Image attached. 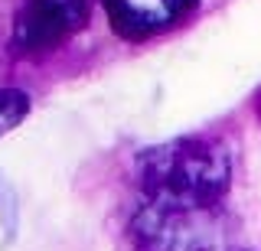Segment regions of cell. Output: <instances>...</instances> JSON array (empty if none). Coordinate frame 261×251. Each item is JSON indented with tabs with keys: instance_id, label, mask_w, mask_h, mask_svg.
<instances>
[{
	"instance_id": "1",
	"label": "cell",
	"mask_w": 261,
	"mask_h": 251,
	"mask_svg": "<svg viewBox=\"0 0 261 251\" xmlns=\"http://www.w3.org/2000/svg\"><path fill=\"white\" fill-rule=\"evenodd\" d=\"M134 183L147 202L219 206L232 186V157L216 137H176L137 157Z\"/></svg>"
},
{
	"instance_id": "2",
	"label": "cell",
	"mask_w": 261,
	"mask_h": 251,
	"mask_svg": "<svg viewBox=\"0 0 261 251\" xmlns=\"http://www.w3.org/2000/svg\"><path fill=\"white\" fill-rule=\"evenodd\" d=\"M137 251H225L228 222L219 206H167L147 202L130 218Z\"/></svg>"
},
{
	"instance_id": "3",
	"label": "cell",
	"mask_w": 261,
	"mask_h": 251,
	"mask_svg": "<svg viewBox=\"0 0 261 251\" xmlns=\"http://www.w3.org/2000/svg\"><path fill=\"white\" fill-rule=\"evenodd\" d=\"M92 0H20L13 17V52L43 55L69 43L88 23Z\"/></svg>"
},
{
	"instance_id": "4",
	"label": "cell",
	"mask_w": 261,
	"mask_h": 251,
	"mask_svg": "<svg viewBox=\"0 0 261 251\" xmlns=\"http://www.w3.org/2000/svg\"><path fill=\"white\" fill-rule=\"evenodd\" d=\"M196 0H105L111 30L121 39H150L179 26Z\"/></svg>"
},
{
	"instance_id": "5",
	"label": "cell",
	"mask_w": 261,
	"mask_h": 251,
	"mask_svg": "<svg viewBox=\"0 0 261 251\" xmlns=\"http://www.w3.org/2000/svg\"><path fill=\"white\" fill-rule=\"evenodd\" d=\"M30 115V95L20 88H0V137H7Z\"/></svg>"
}]
</instances>
